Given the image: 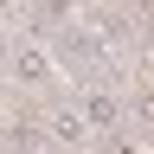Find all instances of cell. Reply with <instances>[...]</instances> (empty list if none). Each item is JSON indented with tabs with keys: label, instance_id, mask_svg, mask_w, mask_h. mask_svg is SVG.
I'll use <instances>...</instances> for the list:
<instances>
[{
	"label": "cell",
	"instance_id": "obj_2",
	"mask_svg": "<svg viewBox=\"0 0 154 154\" xmlns=\"http://www.w3.org/2000/svg\"><path fill=\"white\" fill-rule=\"evenodd\" d=\"M45 135H51L58 148H90V141H96V128L84 122L77 103H71V109H51V116H45Z\"/></svg>",
	"mask_w": 154,
	"mask_h": 154
},
{
	"label": "cell",
	"instance_id": "obj_5",
	"mask_svg": "<svg viewBox=\"0 0 154 154\" xmlns=\"http://www.w3.org/2000/svg\"><path fill=\"white\" fill-rule=\"evenodd\" d=\"M0 64H7V51H0Z\"/></svg>",
	"mask_w": 154,
	"mask_h": 154
},
{
	"label": "cell",
	"instance_id": "obj_3",
	"mask_svg": "<svg viewBox=\"0 0 154 154\" xmlns=\"http://www.w3.org/2000/svg\"><path fill=\"white\" fill-rule=\"evenodd\" d=\"M7 71H13V84H51V58L38 45H7Z\"/></svg>",
	"mask_w": 154,
	"mask_h": 154
},
{
	"label": "cell",
	"instance_id": "obj_4",
	"mask_svg": "<svg viewBox=\"0 0 154 154\" xmlns=\"http://www.w3.org/2000/svg\"><path fill=\"white\" fill-rule=\"evenodd\" d=\"M32 26L38 32H64V26H77V0H32Z\"/></svg>",
	"mask_w": 154,
	"mask_h": 154
},
{
	"label": "cell",
	"instance_id": "obj_1",
	"mask_svg": "<svg viewBox=\"0 0 154 154\" xmlns=\"http://www.w3.org/2000/svg\"><path fill=\"white\" fill-rule=\"evenodd\" d=\"M77 109H84V122L96 128V141H116V128L128 122V103L116 90H103V84H90L84 96H77Z\"/></svg>",
	"mask_w": 154,
	"mask_h": 154
}]
</instances>
